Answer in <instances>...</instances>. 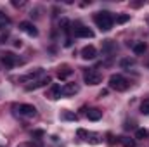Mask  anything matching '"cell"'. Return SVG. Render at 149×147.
<instances>
[{"label": "cell", "mask_w": 149, "mask_h": 147, "mask_svg": "<svg viewBox=\"0 0 149 147\" xmlns=\"http://www.w3.org/2000/svg\"><path fill=\"white\" fill-rule=\"evenodd\" d=\"M94 23H95V26H97L101 31H109V30L113 28L114 19H113L111 12H108V10H101V12H95V16H94Z\"/></svg>", "instance_id": "cell-1"}, {"label": "cell", "mask_w": 149, "mask_h": 147, "mask_svg": "<svg viewBox=\"0 0 149 147\" xmlns=\"http://www.w3.org/2000/svg\"><path fill=\"white\" fill-rule=\"evenodd\" d=\"M130 87V83L121 76V74H111L109 76V88L116 90V92H125Z\"/></svg>", "instance_id": "cell-2"}, {"label": "cell", "mask_w": 149, "mask_h": 147, "mask_svg": "<svg viewBox=\"0 0 149 147\" xmlns=\"http://www.w3.org/2000/svg\"><path fill=\"white\" fill-rule=\"evenodd\" d=\"M14 109L19 116H24V118H37L38 116L37 107L31 104H19V106H14Z\"/></svg>", "instance_id": "cell-3"}, {"label": "cell", "mask_w": 149, "mask_h": 147, "mask_svg": "<svg viewBox=\"0 0 149 147\" xmlns=\"http://www.w3.org/2000/svg\"><path fill=\"white\" fill-rule=\"evenodd\" d=\"M83 81L87 83V85H99L101 81H102V76L101 73H97L95 69H83Z\"/></svg>", "instance_id": "cell-4"}, {"label": "cell", "mask_w": 149, "mask_h": 147, "mask_svg": "<svg viewBox=\"0 0 149 147\" xmlns=\"http://www.w3.org/2000/svg\"><path fill=\"white\" fill-rule=\"evenodd\" d=\"M76 133H78V137H83V140H85V142H88V144L97 146V144H101V142H102V139H101V135H99V133L87 132V130H83V128H80Z\"/></svg>", "instance_id": "cell-5"}, {"label": "cell", "mask_w": 149, "mask_h": 147, "mask_svg": "<svg viewBox=\"0 0 149 147\" xmlns=\"http://www.w3.org/2000/svg\"><path fill=\"white\" fill-rule=\"evenodd\" d=\"M73 33L74 37L78 38H94V31L90 30V28H87V26H83V24H73Z\"/></svg>", "instance_id": "cell-6"}, {"label": "cell", "mask_w": 149, "mask_h": 147, "mask_svg": "<svg viewBox=\"0 0 149 147\" xmlns=\"http://www.w3.org/2000/svg\"><path fill=\"white\" fill-rule=\"evenodd\" d=\"M52 78L49 74H43L42 78H38L35 81H31L30 85H26V92H31V90H37V88H42V87H47V83H50Z\"/></svg>", "instance_id": "cell-7"}, {"label": "cell", "mask_w": 149, "mask_h": 147, "mask_svg": "<svg viewBox=\"0 0 149 147\" xmlns=\"http://www.w3.org/2000/svg\"><path fill=\"white\" fill-rule=\"evenodd\" d=\"M2 62H3L5 68H14L16 64H23V61L17 59V55H14L12 52H5V54L2 55Z\"/></svg>", "instance_id": "cell-8"}, {"label": "cell", "mask_w": 149, "mask_h": 147, "mask_svg": "<svg viewBox=\"0 0 149 147\" xmlns=\"http://www.w3.org/2000/svg\"><path fill=\"white\" fill-rule=\"evenodd\" d=\"M19 30L24 31V33L30 35V37H38V30L35 28V24L30 23V21H23V23H19Z\"/></svg>", "instance_id": "cell-9"}, {"label": "cell", "mask_w": 149, "mask_h": 147, "mask_svg": "<svg viewBox=\"0 0 149 147\" xmlns=\"http://www.w3.org/2000/svg\"><path fill=\"white\" fill-rule=\"evenodd\" d=\"M81 57H83L85 61H92V59H95V57H97V50H95V47H94V45H87V47H83V49H81Z\"/></svg>", "instance_id": "cell-10"}, {"label": "cell", "mask_w": 149, "mask_h": 147, "mask_svg": "<svg viewBox=\"0 0 149 147\" xmlns=\"http://www.w3.org/2000/svg\"><path fill=\"white\" fill-rule=\"evenodd\" d=\"M61 85H57V83H52L50 85V88H49V92H47V97L50 99V101H57L63 94H61Z\"/></svg>", "instance_id": "cell-11"}, {"label": "cell", "mask_w": 149, "mask_h": 147, "mask_svg": "<svg viewBox=\"0 0 149 147\" xmlns=\"http://www.w3.org/2000/svg\"><path fill=\"white\" fill-rule=\"evenodd\" d=\"M78 92H80V87H78L76 83H66V85L61 88V94H63L64 97L74 95V94H78Z\"/></svg>", "instance_id": "cell-12"}, {"label": "cell", "mask_w": 149, "mask_h": 147, "mask_svg": "<svg viewBox=\"0 0 149 147\" xmlns=\"http://www.w3.org/2000/svg\"><path fill=\"white\" fill-rule=\"evenodd\" d=\"M87 118H88L90 121H99V119L102 118V111L97 109V107H92V109L87 111Z\"/></svg>", "instance_id": "cell-13"}, {"label": "cell", "mask_w": 149, "mask_h": 147, "mask_svg": "<svg viewBox=\"0 0 149 147\" xmlns=\"http://www.w3.org/2000/svg\"><path fill=\"white\" fill-rule=\"evenodd\" d=\"M73 74V69L70 68V66H63V68H59V71H57V78L59 80H66L68 76H71Z\"/></svg>", "instance_id": "cell-14"}, {"label": "cell", "mask_w": 149, "mask_h": 147, "mask_svg": "<svg viewBox=\"0 0 149 147\" xmlns=\"http://www.w3.org/2000/svg\"><path fill=\"white\" fill-rule=\"evenodd\" d=\"M146 49H148V45H146L144 42H137V43H134V45H132V50H134V54H135V55L144 54V52H146Z\"/></svg>", "instance_id": "cell-15"}, {"label": "cell", "mask_w": 149, "mask_h": 147, "mask_svg": "<svg viewBox=\"0 0 149 147\" xmlns=\"http://www.w3.org/2000/svg\"><path fill=\"white\" fill-rule=\"evenodd\" d=\"M123 147H135V139H128V137H120L118 139Z\"/></svg>", "instance_id": "cell-16"}, {"label": "cell", "mask_w": 149, "mask_h": 147, "mask_svg": "<svg viewBox=\"0 0 149 147\" xmlns=\"http://www.w3.org/2000/svg\"><path fill=\"white\" fill-rule=\"evenodd\" d=\"M148 135H149V132L146 128H139V130L135 132V139H137V140H144V139H148Z\"/></svg>", "instance_id": "cell-17"}, {"label": "cell", "mask_w": 149, "mask_h": 147, "mask_svg": "<svg viewBox=\"0 0 149 147\" xmlns=\"http://www.w3.org/2000/svg\"><path fill=\"white\" fill-rule=\"evenodd\" d=\"M10 24V19L3 14V12H0V30H3L5 26H9Z\"/></svg>", "instance_id": "cell-18"}, {"label": "cell", "mask_w": 149, "mask_h": 147, "mask_svg": "<svg viewBox=\"0 0 149 147\" xmlns=\"http://www.w3.org/2000/svg\"><path fill=\"white\" fill-rule=\"evenodd\" d=\"M134 64H135V61H134V59H121V62H120V66H121V68H125V69H127V68H132Z\"/></svg>", "instance_id": "cell-19"}, {"label": "cell", "mask_w": 149, "mask_h": 147, "mask_svg": "<svg viewBox=\"0 0 149 147\" xmlns=\"http://www.w3.org/2000/svg\"><path fill=\"white\" fill-rule=\"evenodd\" d=\"M141 112H142V114H149V97L142 101V104H141Z\"/></svg>", "instance_id": "cell-20"}, {"label": "cell", "mask_w": 149, "mask_h": 147, "mask_svg": "<svg viewBox=\"0 0 149 147\" xmlns=\"http://www.w3.org/2000/svg\"><path fill=\"white\" fill-rule=\"evenodd\" d=\"M61 118H63V119H68V121H76V119H78V116H76V114L68 112V111H66V112H63V116H61Z\"/></svg>", "instance_id": "cell-21"}, {"label": "cell", "mask_w": 149, "mask_h": 147, "mask_svg": "<svg viewBox=\"0 0 149 147\" xmlns=\"http://www.w3.org/2000/svg\"><path fill=\"white\" fill-rule=\"evenodd\" d=\"M116 49V45L113 43L111 40H106L104 42V45H102V50H106V52H109V50H114Z\"/></svg>", "instance_id": "cell-22"}, {"label": "cell", "mask_w": 149, "mask_h": 147, "mask_svg": "<svg viewBox=\"0 0 149 147\" xmlns=\"http://www.w3.org/2000/svg\"><path fill=\"white\" fill-rule=\"evenodd\" d=\"M61 28H63V31H64L66 35H70L71 30H70V21H68V19H63V21H61Z\"/></svg>", "instance_id": "cell-23"}, {"label": "cell", "mask_w": 149, "mask_h": 147, "mask_svg": "<svg viewBox=\"0 0 149 147\" xmlns=\"http://www.w3.org/2000/svg\"><path fill=\"white\" fill-rule=\"evenodd\" d=\"M127 21H130V16H128V14H121V16L116 17V23H118V24H123V23H127Z\"/></svg>", "instance_id": "cell-24"}, {"label": "cell", "mask_w": 149, "mask_h": 147, "mask_svg": "<svg viewBox=\"0 0 149 147\" xmlns=\"http://www.w3.org/2000/svg\"><path fill=\"white\" fill-rule=\"evenodd\" d=\"M17 147H42V144L40 142H26V144H21Z\"/></svg>", "instance_id": "cell-25"}, {"label": "cell", "mask_w": 149, "mask_h": 147, "mask_svg": "<svg viewBox=\"0 0 149 147\" xmlns=\"http://www.w3.org/2000/svg\"><path fill=\"white\" fill-rule=\"evenodd\" d=\"M31 135H33V139H37V137H43L45 133H43V130H37V132H33Z\"/></svg>", "instance_id": "cell-26"}, {"label": "cell", "mask_w": 149, "mask_h": 147, "mask_svg": "<svg viewBox=\"0 0 149 147\" xmlns=\"http://www.w3.org/2000/svg\"><path fill=\"white\" fill-rule=\"evenodd\" d=\"M12 5L14 7H21V5H24V2H12Z\"/></svg>", "instance_id": "cell-27"}, {"label": "cell", "mask_w": 149, "mask_h": 147, "mask_svg": "<svg viewBox=\"0 0 149 147\" xmlns=\"http://www.w3.org/2000/svg\"><path fill=\"white\" fill-rule=\"evenodd\" d=\"M64 47H71V40H70V38H68V40L64 42Z\"/></svg>", "instance_id": "cell-28"}, {"label": "cell", "mask_w": 149, "mask_h": 147, "mask_svg": "<svg viewBox=\"0 0 149 147\" xmlns=\"http://www.w3.org/2000/svg\"><path fill=\"white\" fill-rule=\"evenodd\" d=\"M21 45H23L21 40H16V42H14V47H21Z\"/></svg>", "instance_id": "cell-29"}, {"label": "cell", "mask_w": 149, "mask_h": 147, "mask_svg": "<svg viewBox=\"0 0 149 147\" xmlns=\"http://www.w3.org/2000/svg\"><path fill=\"white\" fill-rule=\"evenodd\" d=\"M5 38H7V35H0V43H3V42H5Z\"/></svg>", "instance_id": "cell-30"}]
</instances>
